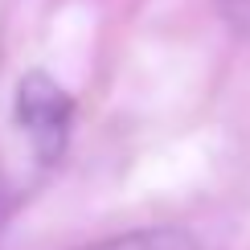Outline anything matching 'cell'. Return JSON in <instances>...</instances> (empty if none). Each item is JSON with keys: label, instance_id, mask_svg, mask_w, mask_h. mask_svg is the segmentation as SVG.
<instances>
[{"label": "cell", "instance_id": "obj_2", "mask_svg": "<svg viewBox=\"0 0 250 250\" xmlns=\"http://www.w3.org/2000/svg\"><path fill=\"white\" fill-rule=\"evenodd\" d=\"M78 250H201V246L185 226H144V230H127Z\"/></svg>", "mask_w": 250, "mask_h": 250}, {"label": "cell", "instance_id": "obj_1", "mask_svg": "<svg viewBox=\"0 0 250 250\" xmlns=\"http://www.w3.org/2000/svg\"><path fill=\"white\" fill-rule=\"evenodd\" d=\"M17 127L29 135V148L37 152L41 164H54L70 144V127H74V99L58 78L45 70H29L17 82L13 95Z\"/></svg>", "mask_w": 250, "mask_h": 250}]
</instances>
